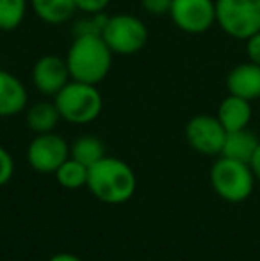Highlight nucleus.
<instances>
[{
    "label": "nucleus",
    "mask_w": 260,
    "mask_h": 261,
    "mask_svg": "<svg viewBox=\"0 0 260 261\" xmlns=\"http://www.w3.org/2000/svg\"><path fill=\"white\" fill-rule=\"evenodd\" d=\"M112 54L100 34L75 36L66 54L72 80L98 86L112 68Z\"/></svg>",
    "instance_id": "nucleus-1"
},
{
    "label": "nucleus",
    "mask_w": 260,
    "mask_h": 261,
    "mask_svg": "<svg viewBox=\"0 0 260 261\" xmlns=\"http://www.w3.org/2000/svg\"><path fill=\"white\" fill-rule=\"evenodd\" d=\"M135 174L122 158L104 156L87 172V189L98 201L107 204L127 203L135 192Z\"/></svg>",
    "instance_id": "nucleus-2"
},
{
    "label": "nucleus",
    "mask_w": 260,
    "mask_h": 261,
    "mask_svg": "<svg viewBox=\"0 0 260 261\" xmlns=\"http://www.w3.org/2000/svg\"><path fill=\"white\" fill-rule=\"evenodd\" d=\"M54 103L59 110L61 119L72 124H87L100 116L104 100L97 86L69 80L54 96Z\"/></svg>",
    "instance_id": "nucleus-3"
},
{
    "label": "nucleus",
    "mask_w": 260,
    "mask_h": 261,
    "mask_svg": "<svg viewBox=\"0 0 260 261\" xmlns=\"http://www.w3.org/2000/svg\"><path fill=\"white\" fill-rule=\"evenodd\" d=\"M210 185L221 199L228 203H243L253 192L255 174L250 164L221 156L210 169Z\"/></svg>",
    "instance_id": "nucleus-4"
},
{
    "label": "nucleus",
    "mask_w": 260,
    "mask_h": 261,
    "mask_svg": "<svg viewBox=\"0 0 260 261\" xmlns=\"http://www.w3.org/2000/svg\"><path fill=\"white\" fill-rule=\"evenodd\" d=\"M100 36L107 43L112 54L134 55L146 46L148 29L145 21L135 14L116 13L107 16Z\"/></svg>",
    "instance_id": "nucleus-5"
},
{
    "label": "nucleus",
    "mask_w": 260,
    "mask_h": 261,
    "mask_svg": "<svg viewBox=\"0 0 260 261\" xmlns=\"http://www.w3.org/2000/svg\"><path fill=\"white\" fill-rule=\"evenodd\" d=\"M216 23L226 36L246 41L260 31V0H216Z\"/></svg>",
    "instance_id": "nucleus-6"
},
{
    "label": "nucleus",
    "mask_w": 260,
    "mask_h": 261,
    "mask_svg": "<svg viewBox=\"0 0 260 261\" xmlns=\"http://www.w3.org/2000/svg\"><path fill=\"white\" fill-rule=\"evenodd\" d=\"M69 158L68 142L56 132L38 134L27 148V162L41 174H54Z\"/></svg>",
    "instance_id": "nucleus-7"
},
{
    "label": "nucleus",
    "mask_w": 260,
    "mask_h": 261,
    "mask_svg": "<svg viewBox=\"0 0 260 261\" xmlns=\"http://www.w3.org/2000/svg\"><path fill=\"white\" fill-rule=\"evenodd\" d=\"M226 139V130L219 123L218 116L198 114L185 124V141L200 155H221Z\"/></svg>",
    "instance_id": "nucleus-8"
},
{
    "label": "nucleus",
    "mask_w": 260,
    "mask_h": 261,
    "mask_svg": "<svg viewBox=\"0 0 260 261\" xmlns=\"http://www.w3.org/2000/svg\"><path fill=\"white\" fill-rule=\"evenodd\" d=\"M170 18L185 34H203L216 23V0H173Z\"/></svg>",
    "instance_id": "nucleus-9"
},
{
    "label": "nucleus",
    "mask_w": 260,
    "mask_h": 261,
    "mask_svg": "<svg viewBox=\"0 0 260 261\" xmlns=\"http://www.w3.org/2000/svg\"><path fill=\"white\" fill-rule=\"evenodd\" d=\"M32 86L45 96H56L66 84L72 80L66 57L56 54L41 55L32 66Z\"/></svg>",
    "instance_id": "nucleus-10"
},
{
    "label": "nucleus",
    "mask_w": 260,
    "mask_h": 261,
    "mask_svg": "<svg viewBox=\"0 0 260 261\" xmlns=\"http://www.w3.org/2000/svg\"><path fill=\"white\" fill-rule=\"evenodd\" d=\"M226 91L233 96L255 101L260 98V66L251 61L233 66L226 75Z\"/></svg>",
    "instance_id": "nucleus-11"
},
{
    "label": "nucleus",
    "mask_w": 260,
    "mask_h": 261,
    "mask_svg": "<svg viewBox=\"0 0 260 261\" xmlns=\"http://www.w3.org/2000/svg\"><path fill=\"white\" fill-rule=\"evenodd\" d=\"M27 89L13 73L0 69V117H11L27 109Z\"/></svg>",
    "instance_id": "nucleus-12"
},
{
    "label": "nucleus",
    "mask_w": 260,
    "mask_h": 261,
    "mask_svg": "<svg viewBox=\"0 0 260 261\" xmlns=\"http://www.w3.org/2000/svg\"><path fill=\"white\" fill-rule=\"evenodd\" d=\"M251 114H253L251 101L228 94V96L221 100L216 116H218L219 123L225 126L226 132H235L248 128V124L251 121Z\"/></svg>",
    "instance_id": "nucleus-13"
},
{
    "label": "nucleus",
    "mask_w": 260,
    "mask_h": 261,
    "mask_svg": "<svg viewBox=\"0 0 260 261\" xmlns=\"http://www.w3.org/2000/svg\"><path fill=\"white\" fill-rule=\"evenodd\" d=\"M258 144H260L258 137L251 130H248V128L235 130V132H226V139L221 149V156L233 158V160L250 164L255 151H257Z\"/></svg>",
    "instance_id": "nucleus-14"
},
{
    "label": "nucleus",
    "mask_w": 260,
    "mask_h": 261,
    "mask_svg": "<svg viewBox=\"0 0 260 261\" xmlns=\"http://www.w3.org/2000/svg\"><path fill=\"white\" fill-rule=\"evenodd\" d=\"M29 2L36 16L49 25H63L72 20L79 11L75 0H29Z\"/></svg>",
    "instance_id": "nucleus-15"
},
{
    "label": "nucleus",
    "mask_w": 260,
    "mask_h": 261,
    "mask_svg": "<svg viewBox=\"0 0 260 261\" xmlns=\"http://www.w3.org/2000/svg\"><path fill=\"white\" fill-rule=\"evenodd\" d=\"M59 121L61 114L54 101H36L29 107L25 114V123L36 135L54 132Z\"/></svg>",
    "instance_id": "nucleus-16"
},
{
    "label": "nucleus",
    "mask_w": 260,
    "mask_h": 261,
    "mask_svg": "<svg viewBox=\"0 0 260 261\" xmlns=\"http://www.w3.org/2000/svg\"><path fill=\"white\" fill-rule=\"evenodd\" d=\"M69 156L79 160L86 167H91V165L97 164L98 160H102L105 156V146L94 135H82L72 144Z\"/></svg>",
    "instance_id": "nucleus-17"
},
{
    "label": "nucleus",
    "mask_w": 260,
    "mask_h": 261,
    "mask_svg": "<svg viewBox=\"0 0 260 261\" xmlns=\"http://www.w3.org/2000/svg\"><path fill=\"white\" fill-rule=\"evenodd\" d=\"M87 172H89V167L69 156L54 174H56V179L61 187L68 190H77L87 185Z\"/></svg>",
    "instance_id": "nucleus-18"
},
{
    "label": "nucleus",
    "mask_w": 260,
    "mask_h": 261,
    "mask_svg": "<svg viewBox=\"0 0 260 261\" xmlns=\"http://www.w3.org/2000/svg\"><path fill=\"white\" fill-rule=\"evenodd\" d=\"M27 14V0H0V31H16Z\"/></svg>",
    "instance_id": "nucleus-19"
},
{
    "label": "nucleus",
    "mask_w": 260,
    "mask_h": 261,
    "mask_svg": "<svg viewBox=\"0 0 260 261\" xmlns=\"http://www.w3.org/2000/svg\"><path fill=\"white\" fill-rule=\"evenodd\" d=\"M143 11L150 16H170V9L173 0H139Z\"/></svg>",
    "instance_id": "nucleus-20"
},
{
    "label": "nucleus",
    "mask_w": 260,
    "mask_h": 261,
    "mask_svg": "<svg viewBox=\"0 0 260 261\" xmlns=\"http://www.w3.org/2000/svg\"><path fill=\"white\" fill-rule=\"evenodd\" d=\"M14 174V160L6 148L0 146V187L7 185Z\"/></svg>",
    "instance_id": "nucleus-21"
},
{
    "label": "nucleus",
    "mask_w": 260,
    "mask_h": 261,
    "mask_svg": "<svg viewBox=\"0 0 260 261\" xmlns=\"http://www.w3.org/2000/svg\"><path fill=\"white\" fill-rule=\"evenodd\" d=\"M111 0H75V6L84 14H98L104 13Z\"/></svg>",
    "instance_id": "nucleus-22"
},
{
    "label": "nucleus",
    "mask_w": 260,
    "mask_h": 261,
    "mask_svg": "<svg viewBox=\"0 0 260 261\" xmlns=\"http://www.w3.org/2000/svg\"><path fill=\"white\" fill-rule=\"evenodd\" d=\"M246 57L260 66V31L246 39Z\"/></svg>",
    "instance_id": "nucleus-23"
},
{
    "label": "nucleus",
    "mask_w": 260,
    "mask_h": 261,
    "mask_svg": "<svg viewBox=\"0 0 260 261\" xmlns=\"http://www.w3.org/2000/svg\"><path fill=\"white\" fill-rule=\"evenodd\" d=\"M250 167H251V171H253V174H255V179H258V181H260V144H258L257 151H255L253 158H251Z\"/></svg>",
    "instance_id": "nucleus-24"
},
{
    "label": "nucleus",
    "mask_w": 260,
    "mask_h": 261,
    "mask_svg": "<svg viewBox=\"0 0 260 261\" xmlns=\"http://www.w3.org/2000/svg\"><path fill=\"white\" fill-rule=\"evenodd\" d=\"M49 261H84V259H80L79 256H75V254H69V252H61V254L52 256Z\"/></svg>",
    "instance_id": "nucleus-25"
},
{
    "label": "nucleus",
    "mask_w": 260,
    "mask_h": 261,
    "mask_svg": "<svg viewBox=\"0 0 260 261\" xmlns=\"http://www.w3.org/2000/svg\"><path fill=\"white\" fill-rule=\"evenodd\" d=\"M134 261H135V259H134Z\"/></svg>",
    "instance_id": "nucleus-26"
}]
</instances>
